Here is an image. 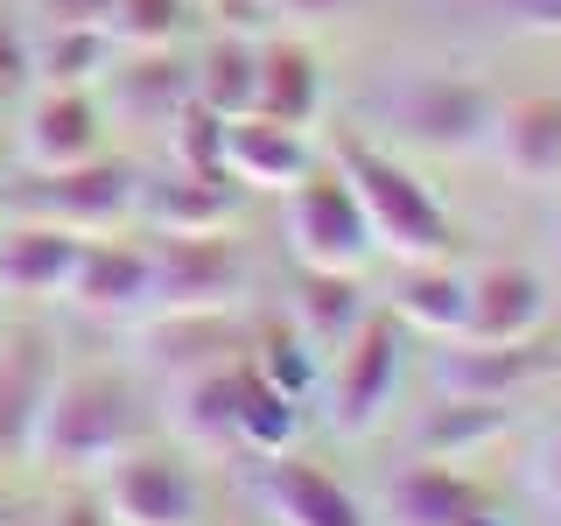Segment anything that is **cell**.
Instances as JSON below:
<instances>
[{
    "instance_id": "13",
    "label": "cell",
    "mask_w": 561,
    "mask_h": 526,
    "mask_svg": "<svg viewBox=\"0 0 561 526\" xmlns=\"http://www.w3.org/2000/svg\"><path fill=\"white\" fill-rule=\"evenodd\" d=\"M245 210V190L225 169H169L140 175L134 225L140 232H232Z\"/></svg>"
},
{
    "instance_id": "20",
    "label": "cell",
    "mask_w": 561,
    "mask_h": 526,
    "mask_svg": "<svg viewBox=\"0 0 561 526\" xmlns=\"http://www.w3.org/2000/svg\"><path fill=\"white\" fill-rule=\"evenodd\" d=\"M78 232L35 218H0V302H64L78 267Z\"/></svg>"
},
{
    "instance_id": "12",
    "label": "cell",
    "mask_w": 561,
    "mask_h": 526,
    "mask_svg": "<svg viewBox=\"0 0 561 526\" xmlns=\"http://www.w3.org/2000/svg\"><path fill=\"white\" fill-rule=\"evenodd\" d=\"M64 302L92 323H140L148 316V239H84Z\"/></svg>"
},
{
    "instance_id": "19",
    "label": "cell",
    "mask_w": 561,
    "mask_h": 526,
    "mask_svg": "<svg viewBox=\"0 0 561 526\" xmlns=\"http://www.w3.org/2000/svg\"><path fill=\"white\" fill-rule=\"evenodd\" d=\"M105 105L99 92H49L22 113V162L28 169H78L92 162V155H105Z\"/></svg>"
},
{
    "instance_id": "4",
    "label": "cell",
    "mask_w": 561,
    "mask_h": 526,
    "mask_svg": "<svg viewBox=\"0 0 561 526\" xmlns=\"http://www.w3.org/2000/svg\"><path fill=\"white\" fill-rule=\"evenodd\" d=\"M400 379H408V330L393 309H365V323L323 358V421L344 443H365L393 421Z\"/></svg>"
},
{
    "instance_id": "35",
    "label": "cell",
    "mask_w": 561,
    "mask_h": 526,
    "mask_svg": "<svg viewBox=\"0 0 561 526\" xmlns=\"http://www.w3.org/2000/svg\"><path fill=\"white\" fill-rule=\"evenodd\" d=\"M35 78V57H28V43H22V28H8L0 22V105H8L22 84Z\"/></svg>"
},
{
    "instance_id": "15",
    "label": "cell",
    "mask_w": 561,
    "mask_h": 526,
    "mask_svg": "<svg viewBox=\"0 0 561 526\" xmlns=\"http://www.w3.org/2000/svg\"><path fill=\"white\" fill-rule=\"evenodd\" d=\"M478 505H484V484L470 478V470L414 456V464H400L393 478L373 491L365 519L373 526H463Z\"/></svg>"
},
{
    "instance_id": "1",
    "label": "cell",
    "mask_w": 561,
    "mask_h": 526,
    "mask_svg": "<svg viewBox=\"0 0 561 526\" xmlns=\"http://www.w3.org/2000/svg\"><path fill=\"white\" fill-rule=\"evenodd\" d=\"M140 435H148L140 428V393L105 365H84V373H57V386H49L28 464H43L49 478H99Z\"/></svg>"
},
{
    "instance_id": "32",
    "label": "cell",
    "mask_w": 561,
    "mask_h": 526,
    "mask_svg": "<svg viewBox=\"0 0 561 526\" xmlns=\"http://www.w3.org/2000/svg\"><path fill=\"white\" fill-rule=\"evenodd\" d=\"M162 148H169V169H225V119L190 99L183 113L169 119Z\"/></svg>"
},
{
    "instance_id": "34",
    "label": "cell",
    "mask_w": 561,
    "mask_h": 526,
    "mask_svg": "<svg viewBox=\"0 0 561 526\" xmlns=\"http://www.w3.org/2000/svg\"><path fill=\"white\" fill-rule=\"evenodd\" d=\"M365 0H267L274 22H295V28H330V22H351Z\"/></svg>"
},
{
    "instance_id": "5",
    "label": "cell",
    "mask_w": 561,
    "mask_h": 526,
    "mask_svg": "<svg viewBox=\"0 0 561 526\" xmlns=\"http://www.w3.org/2000/svg\"><path fill=\"white\" fill-rule=\"evenodd\" d=\"M134 204H140V169L113 162V155H92L78 169H28L22 183L0 190V218H35V225H57V232H78V239L127 232Z\"/></svg>"
},
{
    "instance_id": "18",
    "label": "cell",
    "mask_w": 561,
    "mask_h": 526,
    "mask_svg": "<svg viewBox=\"0 0 561 526\" xmlns=\"http://www.w3.org/2000/svg\"><path fill=\"white\" fill-rule=\"evenodd\" d=\"M519 428V400H463V393H443L428 414L414 421L408 449L428 456V464H456L470 470L478 456H491L505 435Z\"/></svg>"
},
{
    "instance_id": "22",
    "label": "cell",
    "mask_w": 561,
    "mask_h": 526,
    "mask_svg": "<svg viewBox=\"0 0 561 526\" xmlns=\"http://www.w3.org/2000/svg\"><path fill=\"white\" fill-rule=\"evenodd\" d=\"M49 386H57V344L49 338H8L0 344V464H28Z\"/></svg>"
},
{
    "instance_id": "39",
    "label": "cell",
    "mask_w": 561,
    "mask_h": 526,
    "mask_svg": "<svg viewBox=\"0 0 561 526\" xmlns=\"http://www.w3.org/2000/svg\"><path fill=\"white\" fill-rule=\"evenodd\" d=\"M548 239H554V260H561V210H554V225H548Z\"/></svg>"
},
{
    "instance_id": "27",
    "label": "cell",
    "mask_w": 561,
    "mask_h": 526,
    "mask_svg": "<svg viewBox=\"0 0 561 526\" xmlns=\"http://www.w3.org/2000/svg\"><path fill=\"white\" fill-rule=\"evenodd\" d=\"M28 57H35V78L49 92H99V78L119 57V43L105 28H43V43Z\"/></svg>"
},
{
    "instance_id": "11",
    "label": "cell",
    "mask_w": 561,
    "mask_h": 526,
    "mask_svg": "<svg viewBox=\"0 0 561 526\" xmlns=\"http://www.w3.org/2000/svg\"><path fill=\"white\" fill-rule=\"evenodd\" d=\"M105 127L134 134H169V119L190 105V64L175 49H119L113 70L99 78Z\"/></svg>"
},
{
    "instance_id": "10",
    "label": "cell",
    "mask_w": 561,
    "mask_h": 526,
    "mask_svg": "<svg viewBox=\"0 0 561 526\" xmlns=\"http://www.w3.org/2000/svg\"><path fill=\"white\" fill-rule=\"evenodd\" d=\"M463 288H470L463 338H484V344H526L554 316L548 281L526 267V260H478V267H463Z\"/></svg>"
},
{
    "instance_id": "28",
    "label": "cell",
    "mask_w": 561,
    "mask_h": 526,
    "mask_svg": "<svg viewBox=\"0 0 561 526\" xmlns=\"http://www.w3.org/2000/svg\"><path fill=\"white\" fill-rule=\"evenodd\" d=\"M302 443V400L267 386L260 373H245V400H239V456H280Z\"/></svg>"
},
{
    "instance_id": "17",
    "label": "cell",
    "mask_w": 561,
    "mask_h": 526,
    "mask_svg": "<svg viewBox=\"0 0 561 526\" xmlns=\"http://www.w3.org/2000/svg\"><path fill=\"white\" fill-rule=\"evenodd\" d=\"M484 148L519 190H554L561 183V92L499 99V119H491Z\"/></svg>"
},
{
    "instance_id": "23",
    "label": "cell",
    "mask_w": 561,
    "mask_h": 526,
    "mask_svg": "<svg viewBox=\"0 0 561 526\" xmlns=\"http://www.w3.org/2000/svg\"><path fill=\"white\" fill-rule=\"evenodd\" d=\"M323 57H316L309 43H295V35H274V43H260V92H253V113L280 119V127H309L316 113H323Z\"/></svg>"
},
{
    "instance_id": "26",
    "label": "cell",
    "mask_w": 561,
    "mask_h": 526,
    "mask_svg": "<svg viewBox=\"0 0 561 526\" xmlns=\"http://www.w3.org/2000/svg\"><path fill=\"white\" fill-rule=\"evenodd\" d=\"M365 288H358V274H309L302 267V281H295V309H288V330L302 338L316 358H330L351 330L365 323Z\"/></svg>"
},
{
    "instance_id": "3",
    "label": "cell",
    "mask_w": 561,
    "mask_h": 526,
    "mask_svg": "<svg viewBox=\"0 0 561 526\" xmlns=\"http://www.w3.org/2000/svg\"><path fill=\"white\" fill-rule=\"evenodd\" d=\"M379 119L393 127V140H408L421 155H478L491 140V119H499V92L470 70H443V64H421L400 70L393 84L379 92Z\"/></svg>"
},
{
    "instance_id": "30",
    "label": "cell",
    "mask_w": 561,
    "mask_h": 526,
    "mask_svg": "<svg viewBox=\"0 0 561 526\" xmlns=\"http://www.w3.org/2000/svg\"><path fill=\"white\" fill-rule=\"evenodd\" d=\"M245 358H253V373L267 379V386H280V393H295V400H309L316 379H323V358H316L295 330H267V338L245 351Z\"/></svg>"
},
{
    "instance_id": "25",
    "label": "cell",
    "mask_w": 561,
    "mask_h": 526,
    "mask_svg": "<svg viewBox=\"0 0 561 526\" xmlns=\"http://www.w3.org/2000/svg\"><path fill=\"white\" fill-rule=\"evenodd\" d=\"M253 92H260V43L239 28H218L190 57V99L210 105L218 119H239V113H253Z\"/></svg>"
},
{
    "instance_id": "33",
    "label": "cell",
    "mask_w": 561,
    "mask_h": 526,
    "mask_svg": "<svg viewBox=\"0 0 561 526\" xmlns=\"http://www.w3.org/2000/svg\"><path fill=\"white\" fill-rule=\"evenodd\" d=\"M478 14H491V22L513 28V35H548V43H561V0H478Z\"/></svg>"
},
{
    "instance_id": "31",
    "label": "cell",
    "mask_w": 561,
    "mask_h": 526,
    "mask_svg": "<svg viewBox=\"0 0 561 526\" xmlns=\"http://www.w3.org/2000/svg\"><path fill=\"white\" fill-rule=\"evenodd\" d=\"M519 491L561 526V414H548L519 449Z\"/></svg>"
},
{
    "instance_id": "9",
    "label": "cell",
    "mask_w": 561,
    "mask_h": 526,
    "mask_svg": "<svg viewBox=\"0 0 561 526\" xmlns=\"http://www.w3.org/2000/svg\"><path fill=\"white\" fill-rule=\"evenodd\" d=\"M435 393H463V400H526L540 379H554V351L540 338L526 344H484V338H443L428 358Z\"/></svg>"
},
{
    "instance_id": "21",
    "label": "cell",
    "mask_w": 561,
    "mask_h": 526,
    "mask_svg": "<svg viewBox=\"0 0 561 526\" xmlns=\"http://www.w3.org/2000/svg\"><path fill=\"white\" fill-rule=\"evenodd\" d=\"M245 373L253 358H218L204 373H183L169 386V421L183 435V449H239V400H245Z\"/></svg>"
},
{
    "instance_id": "36",
    "label": "cell",
    "mask_w": 561,
    "mask_h": 526,
    "mask_svg": "<svg viewBox=\"0 0 561 526\" xmlns=\"http://www.w3.org/2000/svg\"><path fill=\"white\" fill-rule=\"evenodd\" d=\"M113 0H43V28H105Z\"/></svg>"
},
{
    "instance_id": "24",
    "label": "cell",
    "mask_w": 561,
    "mask_h": 526,
    "mask_svg": "<svg viewBox=\"0 0 561 526\" xmlns=\"http://www.w3.org/2000/svg\"><path fill=\"white\" fill-rule=\"evenodd\" d=\"M463 302H470V288L456 260H414L393 281V316L408 338H435V344L463 338Z\"/></svg>"
},
{
    "instance_id": "40",
    "label": "cell",
    "mask_w": 561,
    "mask_h": 526,
    "mask_svg": "<svg viewBox=\"0 0 561 526\" xmlns=\"http://www.w3.org/2000/svg\"><path fill=\"white\" fill-rule=\"evenodd\" d=\"M14 526H28V519H14Z\"/></svg>"
},
{
    "instance_id": "38",
    "label": "cell",
    "mask_w": 561,
    "mask_h": 526,
    "mask_svg": "<svg viewBox=\"0 0 561 526\" xmlns=\"http://www.w3.org/2000/svg\"><path fill=\"white\" fill-rule=\"evenodd\" d=\"M463 526H513V519H505V513H491V499H484V505H478V513H470Z\"/></svg>"
},
{
    "instance_id": "8",
    "label": "cell",
    "mask_w": 561,
    "mask_h": 526,
    "mask_svg": "<svg viewBox=\"0 0 561 526\" xmlns=\"http://www.w3.org/2000/svg\"><path fill=\"white\" fill-rule=\"evenodd\" d=\"M280 232H288L295 267H309V274H365L373 267L365 210H358V197H351V183L337 169H309L280 197Z\"/></svg>"
},
{
    "instance_id": "29",
    "label": "cell",
    "mask_w": 561,
    "mask_h": 526,
    "mask_svg": "<svg viewBox=\"0 0 561 526\" xmlns=\"http://www.w3.org/2000/svg\"><path fill=\"white\" fill-rule=\"evenodd\" d=\"M190 28V0H113V35L119 49H175V35Z\"/></svg>"
},
{
    "instance_id": "16",
    "label": "cell",
    "mask_w": 561,
    "mask_h": 526,
    "mask_svg": "<svg viewBox=\"0 0 561 526\" xmlns=\"http://www.w3.org/2000/svg\"><path fill=\"white\" fill-rule=\"evenodd\" d=\"M309 169H316L309 127H280L267 113L225 119V175H232L245 197H288Z\"/></svg>"
},
{
    "instance_id": "37",
    "label": "cell",
    "mask_w": 561,
    "mask_h": 526,
    "mask_svg": "<svg viewBox=\"0 0 561 526\" xmlns=\"http://www.w3.org/2000/svg\"><path fill=\"white\" fill-rule=\"evenodd\" d=\"M49 526H113V519L99 513V499H70V505H64V513L49 519Z\"/></svg>"
},
{
    "instance_id": "14",
    "label": "cell",
    "mask_w": 561,
    "mask_h": 526,
    "mask_svg": "<svg viewBox=\"0 0 561 526\" xmlns=\"http://www.w3.org/2000/svg\"><path fill=\"white\" fill-rule=\"evenodd\" d=\"M253 499L267 505L274 526H373L365 519V499L351 484H337L323 464L280 449V456H260V478H253Z\"/></svg>"
},
{
    "instance_id": "2",
    "label": "cell",
    "mask_w": 561,
    "mask_h": 526,
    "mask_svg": "<svg viewBox=\"0 0 561 526\" xmlns=\"http://www.w3.org/2000/svg\"><path fill=\"white\" fill-rule=\"evenodd\" d=\"M330 169H337L351 183V197H358L365 232H373V253L400 260V267H414V260H449V245H456L449 210L435 204V190L421 183L400 155L373 148L365 134H337Z\"/></svg>"
},
{
    "instance_id": "7",
    "label": "cell",
    "mask_w": 561,
    "mask_h": 526,
    "mask_svg": "<svg viewBox=\"0 0 561 526\" xmlns=\"http://www.w3.org/2000/svg\"><path fill=\"white\" fill-rule=\"evenodd\" d=\"M99 513L113 526H204V478L190 449L140 443L99 470Z\"/></svg>"
},
{
    "instance_id": "6",
    "label": "cell",
    "mask_w": 561,
    "mask_h": 526,
    "mask_svg": "<svg viewBox=\"0 0 561 526\" xmlns=\"http://www.w3.org/2000/svg\"><path fill=\"white\" fill-rule=\"evenodd\" d=\"M245 288H253V267H245L239 239L148 232V316H239Z\"/></svg>"
}]
</instances>
